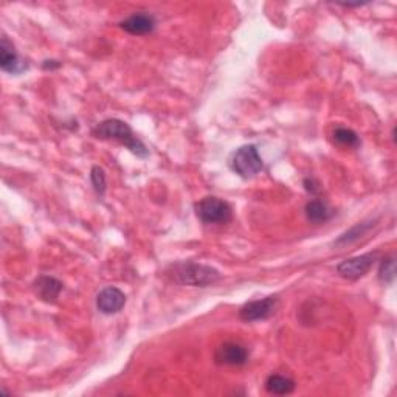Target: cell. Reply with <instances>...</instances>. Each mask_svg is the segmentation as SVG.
<instances>
[{
  "instance_id": "8fae6325",
  "label": "cell",
  "mask_w": 397,
  "mask_h": 397,
  "mask_svg": "<svg viewBox=\"0 0 397 397\" xmlns=\"http://www.w3.org/2000/svg\"><path fill=\"white\" fill-rule=\"evenodd\" d=\"M36 293L47 303H54L62 291V283L53 276H39L35 281Z\"/></svg>"
},
{
  "instance_id": "4fadbf2b",
  "label": "cell",
  "mask_w": 397,
  "mask_h": 397,
  "mask_svg": "<svg viewBox=\"0 0 397 397\" xmlns=\"http://www.w3.org/2000/svg\"><path fill=\"white\" fill-rule=\"evenodd\" d=\"M266 390L270 394H278V396H286L291 394L295 390V382L292 379L279 374H271L266 380Z\"/></svg>"
},
{
  "instance_id": "e0dca14e",
  "label": "cell",
  "mask_w": 397,
  "mask_h": 397,
  "mask_svg": "<svg viewBox=\"0 0 397 397\" xmlns=\"http://www.w3.org/2000/svg\"><path fill=\"white\" fill-rule=\"evenodd\" d=\"M90 181H92V185H93V188H95V191L103 196L106 191V186H107L104 169L101 166H93L90 171Z\"/></svg>"
},
{
  "instance_id": "3957f363",
  "label": "cell",
  "mask_w": 397,
  "mask_h": 397,
  "mask_svg": "<svg viewBox=\"0 0 397 397\" xmlns=\"http://www.w3.org/2000/svg\"><path fill=\"white\" fill-rule=\"evenodd\" d=\"M194 208H196L197 217L204 224H227L231 221L233 216L231 207L227 202L214 196L200 199Z\"/></svg>"
},
{
  "instance_id": "30bf717a",
  "label": "cell",
  "mask_w": 397,
  "mask_h": 397,
  "mask_svg": "<svg viewBox=\"0 0 397 397\" xmlns=\"http://www.w3.org/2000/svg\"><path fill=\"white\" fill-rule=\"evenodd\" d=\"M120 27L129 35L134 36H143L149 35L155 28V19L154 16L146 13H135L130 18L120 22Z\"/></svg>"
},
{
  "instance_id": "7c38bea8",
  "label": "cell",
  "mask_w": 397,
  "mask_h": 397,
  "mask_svg": "<svg viewBox=\"0 0 397 397\" xmlns=\"http://www.w3.org/2000/svg\"><path fill=\"white\" fill-rule=\"evenodd\" d=\"M306 217L314 224H324L331 219L332 212L328 208V205L324 204L323 200H309L306 204Z\"/></svg>"
},
{
  "instance_id": "ac0fdd59",
  "label": "cell",
  "mask_w": 397,
  "mask_h": 397,
  "mask_svg": "<svg viewBox=\"0 0 397 397\" xmlns=\"http://www.w3.org/2000/svg\"><path fill=\"white\" fill-rule=\"evenodd\" d=\"M53 61H45V64H44V68H53V67H59L61 64L59 62H56V64H51Z\"/></svg>"
},
{
  "instance_id": "5b68a950",
  "label": "cell",
  "mask_w": 397,
  "mask_h": 397,
  "mask_svg": "<svg viewBox=\"0 0 397 397\" xmlns=\"http://www.w3.org/2000/svg\"><path fill=\"white\" fill-rule=\"evenodd\" d=\"M278 309V297H266L262 300H255L248 301L240 307L239 317L244 322H259L266 320V318L271 317Z\"/></svg>"
},
{
  "instance_id": "8992f818",
  "label": "cell",
  "mask_w": 397,
  "mask_h": 397,
  "mask_svg": "<svg viewBox=\"0 0 397 397\" xmlns=\"http://www.w3.org/2000/svg\"><path fill=\"white\" fill-rule=\"evenodd\" d=\"M376 258H377L376 253H368V255L355 256V258L345 259L337 266V271L340 276H343L346 279H359L368 274Z\"/></svg>"
},
{
  "instance_id": "52a82bcc",
  "label": "cell",
  "mask_w": 397,
  "mask_h": 397,
  "mask_svg": "<svg viewBox=\"0 0 397 397\" xmlns=\"http://www.w3.org/2000/svg\"><path fill=\"white\" fill-rule=\"evenodd\" d=\"M124 305H126V295L118 287H106V289L98 293L97 307L101 314H118Z\"/></svg>"
},
{
  "instance_id": "9c48e42d",
  "label": "cell",
  "mask_w": 397,
  "mask_h": 397,
  "mask_svg": "<svg viewBox=\"0 0 397 397\" xmlns=\"http://www.w3.org/2000/svg\"><path fill=\"white\" fill-rule=\"evenodd\" d=\"M0 67L4 72L13 75H19L23 70H27V66L23 64V61L14 50L13 42L8 41L6 36H4L2 42H0Z\"/></svg>"
},
{
  "instance_id": "ba28073f",
  "label": "cell",
  "mask_w": 397,
  "mask_h": 397,
  "mask_svg": "<svg viewBox=\"0 0 397 397\" xmlns=\"http://www.w3.org/2000/svg\"><path fill=\"white\" fill-rule=\"evenodd\" d=\"M214 360L217 365H228V367H240L248 360V351L239 343H224L214 354Z\"/></svg>"
},
{
  "instance_id": "277c9868",
  "label": "cell",
  "mask_w": 397,
  "mask_h": 397,
  "mask_svg": "<svg viewBox=\"0 0 397 397\" xmlns=\"http://www.w3.org/2000/svg\"><path fill=\"white\" fill-rule=\"evenodd\" d=\"M231 169L240 177L248 178L253 177L262 169V159L253 145L240 146L231 157Z\"/></svg>"
},
{
  "instance_id": "2e32d148",
  "label": "cell",
  "mask_w": 397,
  "mask_h": 397,
  "mask_svg": "<svg viewBox=\"0 0 397 397\" xmlns=\"http://www.w3.org/2000/svg\"><path fill=\"white\" fill-rule=\"evenodd\" d=\"M396 276V264L393 258H386L382 259L380 262V269H379V279L385 284H390Z\"/></svg>"
},
{
  "instance_id": "5bb4252c",
  "label": "cell",
  "mask_w": 397,
  "mask_h": 397,
  "mask_svg": "<svg viewBox=\"0 0 397 397\" xmlns=\"http://www.w3.org/2000/svg\"><path fill=\"white\" fill-rule=\"evenodd\" d=\"M334 142L340 146L357 147L360 145V137L357 135L353 129L337 128L336 130H334Z\"/></svg>"
},
{
  "instance_id": "6da1fadb",
  "label": "cell",
  "mask_w": 397,
  "mask_h": 397,
  "mask_svg": "<svg viewBox=\"0 0 397 397\" xmlns=\"http://www.w3.org/2000/svg\"><path fill=\"white\" fill-rule=\"evenodd\" d=\"M92 134L97 138L116 140V142H120L126 146L132 154H135L137 157L145 159L147 157V154H149V151L146 149V146L134 135V132H132V129L129 128V124L121 120L109 118L101 121L93 128Z\"/></svg>"
},
{
  "instance_id": "7a4b0ae2",
  "label": "cell",
  "mask_w": 397,
  "mask_h": 397,
  "mask_svg": "<svg viewBox=\"0 0 397 397\" xmlns=\"http://www.w3.org/2000/svg\"><path fill=\"white\" fill-rule=\"evenodd\" d=\"M174 278L181 284L205 287L216 283L221 278L216 269L197 262H181L174 266Z\"/></svg>"
},
{
  "instance_id": "9a60e30c",
  "label": "cell",
  "mask_w": 397,
  "mask_h": 397,
  "mask_svg": "<svg viewBox=\"0 0 397 397\" xmlns=\"http://www.w3.org/2000/svg\"><path fill=\"white\" fill-rule=\"evenodd\" d=\"M371 225L369 224H359V225H355L354 228L349 230L348 233H345V235H341L340 239H337V245H345V244H351L354 243V240L357 239H360L365 233H367L369 230Z\"/></svg>"
}]
</instances>
